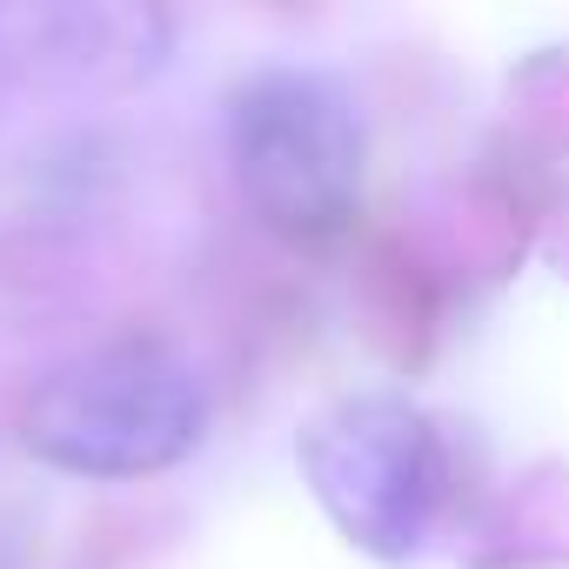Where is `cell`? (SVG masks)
I'll list each match as a JSON object with an SVG mask.
<instances>
[{
	"label": "cell",
	"mask_w": 569,
	"mask_h": 569,
	"mask_svg": "<svg viewBox=\"0 0 569 569\" xmlns=\"http://www.w3.org/2000/svg\"><path fill=\"white\" fill-rule=\"evenodd\" d=\"M302 469L342 536L369 556H416L449 502V449L416 402L356 396L309 422Z\"/></svg>",
	"instance_id": "3"
},
{
	"label": "cell",
	"mask_w": 569,
	"mask_h": 569,
	"mask_svg": "<svg viewBox=\"0 0 569 569\" xmlns=\"http://www.w3.org/2000/svg\"><path fill=\"white\" fill-rule=\"evenodd\" d=\"M228 154L248 208L289 241H329L362 208V114L316 68H261L228 101Z\"/></svg>",
	"instance_id": "2"
},
{
	"label": "cell",
	"mask_w": 569,
	"mask_h": 569,
	"mask_svg": "<svg viewBox=\"0 0 569 569\" xmlns=\"http://www.w3.org/2000/svg\"><path fill=\"white\" fill-rule=\"evenodd\" d=\"M201 429H208L201 369L154 336H128L54 369L21 409L28 456L88 482H134L174 469L181 456H194Z\"/></svg>",
	"instance_id": "1"
}]
</instances>
